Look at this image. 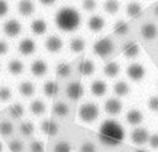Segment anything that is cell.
<instances>
[{
	"instance_id": "obj_12",
	"label": "cell",
	"mask_w": 158,
	"mask_h": 152,
	"mask_svg": "<svg viewBox=\"0 0 158 152\" xmlns=\"http://www.w3.org/2000/svg\"><path fill=\"white\" fill-rule=\"evenodd\" d=\"M47 70H48V65L42 59H37L31 64V72L35 77H42L47 73Z\"/></svg>"
},
{
	"instance_id": "obj_6",
	"label": "cell",
	"mask_w": 158,
	"mask_h": 152,
	"mask_svg": "<svg viewBox=\"0 0 158 152\" xmlns=\"http://www.w3.org/2000/svg\"><path fill=\"white\" fill-rule=\"evenodd\" d=\"M126 72H127L128 78L131 80H133V82H139L141 79H143V77L146 74L144 67L142 64H139V63H131L127 67Z\"/></svg>"
},
{
	"instance_id": "obj_13",
	"label": "cell",
	"mask_w": 158,
	"mask_h": 152,
	"mask_svg": "<svg viewBox=\"0 0 158 152\" xmlns=\"http://www.w3.org/2000/svg\"><path fill=\"white\" fill-rule=\"evenodd\" d=\"M17 10L22 16H31L35 12V4L32 0H20Z\"/></svg>"
},
{
	"instance_id": "obj_31",
	"label": "cell",
	"mask_w": 158,
	"mask_h": 152,
	"mask_svg": "<svg viewBox=\"0 0 158 152\" xmlns=\"http://www.w3.org/2000/svg\"><path fill=\"white\" fill-rule=\"evenodd\" d=\"M126 11H127V15H128L130 17L136 19V17H138V16L141 15L142 7H141V5H139L138 2H130V4L127 5Z\"/></svg>"
},
{
	"instance_id": "obj_24",
	"label": "cell",
	"mask_w": 158,
	"mask_h": 152,
	"mask_svg": "<svg viewBox=\"0 0 158 152\" xmlns=\"http://www.w3.org/2000/svg\"><path fill=\"white\" fill-rule=\"evenodd\" d=\"M7 69L11 74L14 75H19L23 72V63L19 59H11L9 62V65H7Z\"/></svg>"
},
{
	"instance_id": "obj_4",
	"label": "cell",
	"mask_w": 158,
	"mask_h": 152,
	"mask_svg": "<svg viewBox=\"0 0 158 152\" xmlns=\"http://www.w3.org/2000/svg\"><path fill=\"white\" fill-rule=\"evenodd\" d=\"M114 42L111 41V38L109 37H104V38H100L95 42L93 49H94V53L100 57V58H106L109 57L112 52H114Z\"/></svg>"
},
{
	"instance_id": "obj_44",
	"label": "cell",
	"mask_w": 158,
	"mask_h": 152,
	"mask_svg": "<svg viewBox=\"0 0 158 152\" xmlns=\"http://www.w3.org/2000/svg\"><path fill=\"white\" fill-rule=\"evenodd\" d=\"M80 152H95V146L90 142H85L80 147Z\"/></svg>"
},
{
	"instance_id": "obj_23",
	"label": "cell",
	"mask_w": 158,
	"mask_h": 152,
	"mask_svg": "<svg viewBox=\"0 0 158 152\" xmlns=\"http://www.w3.org/2000/svg\"><path fill=\"white\" fill-rule=\"evenodd\" d=\"M104 73L109 78H114L120 73V65L117 62H109L104 67Z\"/></svg>"
},
{
	"instance_id": "obj_11",
	"label": "cell",
	"mask_w": 158,
	"mask_h": 152,
	"mask_svg": "<svg viewBox=\"0 0 158 152\" xmlns=\"http://www.w3.org/2000/svg\"><path fill=\"white\" fill-rule=\"evenodd\" d=\"M36 51V43L32 38H23L19 43V52L23 56H30Z\"/></svg>"
},
{
	"instance_id": "obj_37",
	"label": "cell",
	"mask_w": 158,
	"mask_h": 152,
	"mask_svg": "<svg viewBox=\"0 0 158 152\" xmlns=\"http://www.w3.org/2000/svg\"><path fill=\"white\" fill-rule=\"evenodd\" d=\"M11 99V90L10 88L2 85L0 87V100L1 101H9Z\"/></svg>"
},
{
	"instance_id": "obj_17",
	"label": "cell",
	"mask_w": 158,
	"mask_h": 152,
	"mask_svg": "<svg viewBox=\"0 0 158 152\" xmlns=\"http://www.w3.org/2000/svg\"><path fill=\"white\" fill-rule=\"evenodd\" d=\"M122 52H123V54L127 57V58H135V57H137L138 56V53H139V47H138V44L136 43V42H127L123 47H122Z\"/></svg>"
},
{
	"instance_id": "obj_29",
	"label": "cell",
	"mask_w": 158,
	"mask_h": 152,
	"mask_svg": "<svg viewBox=\"0 0 158 152\" xmlns=\"http://www.w3.org/2000/svg\"><path fill=\"white\" fill-rule=\"evenodd\" d=\"M114 91H115V94H116L117 96H125V95L128 94L130 87H128V84H127L126 82L120 80V82L115 83V85H114Z\"/></svg>"
},
{
	"instance_id": "obj_5",
	"label": "cell",
	"mask_w": 158,
	"mask_h": 152,
	"mask_svg": "<svg viewBox=\"0 0 158 152\" xmlns=\"http://www.w3.org/2000/svg\"><path fill=\"white\" fill-rule=\"evenodd\" d=\"M67 96L68 99L73 100V101H78L81 99L83 94H84V88L81 85V83L79 80H75V82H72L68 87H67Z\"/></svg>"
},
{
	"instance_id": "obj_9",
	"label": "cell",
	"mask_w": 158,
	"mask_h": 152,
	"mask_svg": "<svg viewBox=\"0 0 158 152\" xmlns=\"http://www.w3.org/2000/svg\"><path fill=\"white\" fill-rule=\"evenodd\" d=\"M44 46H46V49L51 53H57L62 49L63 47V42L62 40L56 36V35H52V36H48L46 42H44Z\"/></svg>"
},
{
	"instance_id": "obj_3",
	"label": "cell",
	"mask_w": 158,
	"mask_h": 152,
	"mask_svg": "<svg viewBox=\"0 0 158 152\" xmlns=\"http://www.w3.org/2000/svg\"><path fill=\"white\" fill-rule=\"evenodd\" d=\"M78 116L83 122H93L99 116V109L93 103H84L79 108Z\"/></svg>"
},
{
	"instance_id": "obj_42",
	"label": "cell",
	"mask_w": 158,
	"mask_h": 152,
	"mask_svg": "<svg viewBox=\"0 0 158 152\" xmlns=\"http://www.w3.org/2000/svg\"><path fill=\"white\" fill-rule=\"evenodd\" d=\"M148 108L152 111H158V95L151 96L148 99Z\"/></svg>"
},
{
	"instance_id": "obj_7",
	"label": "cell",
	"mask_w": 158,
	"mask_h": 152,
	"mask_svg": "<svg viewBox=\"0 0 158 152\" xmlns=\"http://www.w3.org/2000/svg\"><path fill=\"white\" fill-rule=\"evenodd\" d=\"M2 30H4V33H5L7 37H16V36H19V35L21 33L22 27H21V23H20L17 20L11 19V20H7V21L4 23Z\"/></svg>"
},
{
	"instance_id": "obj_36",
	"label": "cell",
	"mask_w": 158,
	"mask_h": 152,
	"mask_svg": "<svg viewBox=\"0 0 158 152\" xmlns=\"http://www.w3.org/2000/svg\"><path fill=\"white\" fill-rule=\"evenodd\" d=\"M14 131V126L10 121H1L0 122V135L2 136H10Z\"/></svg>"
},
{
	"instance_id": "obj_22",
	"label": "cell",
	"mask_w": 158,
	"mask_h": 152,
	"mask_svg": "<svg viewBox=\"0 0 158 152\" xmlns=\"http://www.w3.org/2000/svg\"><path fill=\"white\" fill-rule=\"evenodd\" d=\"M58 90H59V87H58V84H57L56 82H53V80H48V82H46L44 85H43V93H44V95L48 96V98L56 96V95L58 94Z\"/></svg>"
},
{
	"instance_id": "obj_43",
	"label": "cell",
	"mask_w": 158,
	"mask_h": 152,
	"mask_svg": "<svg viewBox=\"0 0 158 152\" xmlns=\"http://www.w3.org/2000/svg\"><path fill=\"white\" fill-rule=\"evenodd\" d=\"M9 12V4L6 0H0V17L5 16Z\"/></svg>"
},
{
	"instance_id": "obj_50",
	"label": "cell",
	"mask_w": 158,
	"mask_h": 152,
	"mask_svg": "<svg viewBox=\"0 0 158 152\" xmlns=\"http://www.w3.org/2000/svg\"><path fill=\"white\" fill-rule=\"evenodd\" d=\"M2 151V145H1V142H0V152Z\"/></svg>"
},
{
	"instance_id": "obj_19",
	"label": "cell",
	"mask_w": 158,
	"mask_h": 152,
	"mask_svg": "<svg viewBox=\"0 0 158 152\" xmlns=\"http://www.w3.org/2000/svg\"><path fill=\"white\" fill-rule=\"evenodd\" d=\"M41 130L47 136H54L58 132V126L53 120H44L41 124Z\"/></svg>"
},
{
	"instance_id": "obj_40",
	"label": "cell",
	"mask_w": 158,
	"mask_h": 152,
	"mask_svg": "<svg viewBox=\"0 0 158 152\" xmlns=\"http://www.w3.org/2000/svg\"><path fill=\"white\" fill-rule=\"evenodd\" d=\"M81 5H83V9H84V10H86V11H93V10H95V7H96V1H95V0H83Z\"/></svg>"
},
{
	"instance_id": "obj_47",
	"label": "cell",
	"mask_w": 158,
	"mask_h": 152,
	"mask_svg": "<svg viewBox=\"0 0 158 152\" xmlns=\"http://www.w3.org/2000/svg\"><path fill=\"white\" fill-rule=\"evenodd\" d=\"M56 1H57V0H40V2H41L42 5H44V6H51V5H53Z\"/></svg>"
},
{
	"instance_id": "obj_39",
	"label": "cell",
	"mask_w": 158,
	"mask_h": 152,
	"mask_svg": "<svg viewBox=\"0 0 158 152\" xmlns=\"http://www.w3.org/2000/svg\"><path fill=\"white\" fill-rule=\"evenodd\" d=\"M9 148L11 152H22L23 150V145L21 141L19 140H12L10 143H9Z\"/></svg>"
},
{
	"instance_id": "obj_30",
	"label": "cell",
	"mask_w": 158,
	"mask_h": 152,
	"mask_svg": "<svg viewBox=\"0 0 158 152\" xmlns=\"http://www.w3.org/2000/svg\"><path fill=\"white\" fill-rule=\"evenodd\" d=\"M30 110H31V112L35 114V115H41V114H43V112L46 111V105H44V103H43L42 100L36 99V100H33V101L31 103Z\"/></svg>"
},
{
	"instance_id": "obj_8",
	"label": "cell",
	"mask_w": 158,
	"mask_h": 152,
	"mask_svg": "<svg viewBox=\"0 0 158 152\" xmlns=\"http://www.w3.org/2000/svg\"><path fill=\"white\" fill-rule=\"evenodd\" d=\"M149 138V135H148V131L143 127H137L132 132H131V141L135 143V145H143L148 141Z\"/></svg>"
},
{
	"instance_id": "obj_41",
	"label": "cell",
	"mask_w": 158,
	"mask_h": 152,
	"mask_svg": "<svg viewBox=\"0 0 158 152\" xmlns=\"http://www.w3.org/2000/svg\"><path fill=\"white\" fill-rule=\"evenodd\" d=\"M30 151L31 152H43L44 148H43V145L41 141H33L31 142L30 145Z\"/></svg>"
},
{
	"instance_id": "obj_14",
	"label": "cell",
	"mask_w": 158,
	"mask_h": 152,
	"mask_svg": "<svg viewBox=\"0 0 158 152\" xmlns=\"http://www.w3.org/2000/svg\"><path fill=\"white\" fill-rule=\"evenodd\" d=\"M104 26H105V21H104V19H102L101 16H99V15L91 16V17L89 19V21H88V27H89V30L93 31V32H99V31H101V30L104 28Z\"/></svg>"
},
{
	"instance_id": "obj_10",
	"label": "cell",
	"mask_w": 158,
	"mask_h": 152,
	"mask_svg": "<svg viewBox=\"0 0 158 152\" xmlns=\"http://www.w3.org/2000/svg\"><path fill=\"white\" fill-rule=\"evenodd\" d=\"M105 111L109 114V115H118L122 110V104L118 99H115V98H110L106 100L105 103Z\"/></svg>"
},
{
	"instance_id": "obj_34",
	"label": "cell",
	"mask_w": 158,
	"mask_h": 152,
	"mask_svg": "<svg viewBox=\"0 0 158 152\" xmlns=\"http://www.w3.org/2000/svg\"><path fill=\"white\" fill-rule=\"evenodd\" d=\"M104 9L107 14H116L120 9V4L117 0H106L104 2Z\"/></svg>"
},
{
	"instance_id": "obj_49",
	"label": "cell",
	"mask_w": 158,
	"mask_h": 152,
	"mask_svg": "<svg viewBox=\"0 0 158 152\" xmlns=\"http://www.w3.org/2000/svg\"><path fill=\"white\" fill-rule=\"evenodd\" d=\"M135 152H147V151H144V150H141V148H138V150H136Z\"/></svg>"
},
{
	"instance_id": "obj_16",
	"label": "cell",
	"mask_w": 158,
	"mask_h": 152,
	"mask_svg": "<svg viewBox=\"0 0 158 152\" xmlns=\"http://www.w3.org/2000/svg\"><path fill=\"white\" fill-rule=\"evenodd\" d=\"M157 33H158V30L153 23H146L141 28V35L144 40H153L157 37Z\"/></svg>"
},
{
	"instance_id": "obj_46",
	"label": "cell",
	"mask_w": 158,
	"mask_h": 152,
	"mask_svg": "<svg viewBox=\"0 0 158 152\" xmlns=\"http://www.w3.org/2000/svg\"><path fill=\"white\" fill-rule=\"evenodd\" d=\"M7 51H9V44H7V42L0 40V56L5 54Z\"/></svg>"
},
{
	"instance_id": "obj_35",
	"label": "cell",
	"mask_w": 158,
	"mask_h": 152,
	"mask_svg": "<svg viewBox=\"0 0 158 152\" xmlns=\"http://www.w3.org/2000/svg\"><path fill=\"white\" fill-rule=\"evenodd\" d=\"M33 130H35L33 124L30 122V121H25V122H22V124L20 125V132H21L22 136H25V137H30V136L33 133Z\"/></svg>"
},
{
	"instance_id": "obj_21",
	"label": "cell",
	"mask_w": 158,
	"mask_h": 152,
	"mask_svg": "<svg viewBox=\"0 0 158 152\" xmlns=\"http://www.w3.org/2000/svg\"><path fill=\"white\" fill-rule=\"evenodd\" d=\"M90 90H91L93 95H95V96H102L106 93V90H107V85L102 80H95V82L91 83Z\"/></svg>"
},
{
	"instance_id": "obj_15",
	"label": "cell",
	"mask_w": 158,
	"mask_h": 152,
	"mask_svg": "<svg viewBox=\"0 0 158 152\" xmlns=\"http://www.w3.org/2000/svg\"><path fill=\"white\" fill-rule=\"evenodd\" d=\"M78 70L81 75H91L95 72V65L90 59H83L78 64Z\"/></svg>"
},
{
	"instance_id": "obj_25",
	"label": "cell",
	"mask_w": 158,
	"mask_h": 152,
	"mask_svg": "<svg viewBox=\"0 0 158 152\" xmlns=\"http://www.w3.org/2000/svg\"><path fill=\"white\" fill-rule=\"evenodd\" d=\"M69 47H70V51L74 52V53H80L84 51L85 48V41L81 38V37H75L70 41L69 43Z\"/></svg>"
},
{
	"instance_id": "obj_18",
	"label": "cell",
	"mask_w": 158,
	"mask_h": 152,
	"mask_svg": "<svg viewBox=\"0 0 158 152\" xmlns=\"http://www.w3.org/2000/svg\"><path fill=\"white\" fill-rule=\"evenodd\" d=\"M126 120H127L128 124L137 126V125H139V124L143 121V115H142V112H141L139 110H137V109H131V110L127 112V115H126Z\"/></svg>"
},
{
	"instance_id": "obj_33",
	"label": "cell",
	"mask_w": 158,
	"mask_h": 152,
	"mask_svg": "<svg viewBox=\"0 0 158 152\" xmlns=\"http://www.w3.org/2000/svg\"><path fill=\"white\" fill-rule=\"evenodd\" d=\"M114 32H115V35H117V36H125V35L128 32V26H127V23H126L125 21H122V20H118V21L114 25Z\"/></svg>"
},
{
	"instance_id": "obj_27",
	"label": "cell",
	"mask_w": 158,
	"mask_h": 152,
	"mask_svg": "<svg viewBox=\"0 0 158 152\" xmlns=\"http://www.w3.org/2000/svg\"><path fill=\"white\" fill-rule=\"evenodd\" d=\"M53 112L58 117H64V116H67L69 114V108H68L67 104H64L62 101H58L53 106Z\"/></svg>"
},
{
	"instance_id": "obj_48",
	"label": "cell",
	"mask_w": 158,
	"mask_h": 152,
	"mask_svg": "<svg viewBox=\"0 0 158 152\" xmlns=\"http://www.w3.org/2000/svg\"><path fill=\"white\" fill-rule=\"evenodd\" d=\"M154 14L158 16V5H157V6H156V9H154Z\"/></svg>"
},
{
	"instance_id": "obj_26",
	"label": "cell",
	"mask_w": 158,
	"mask_h": 152,
	"mask_svg": "<svg viewBox=\"0 0 158 152\" xmlns=\"http://www.w3.org/2000/svg\"><path fill=\"white\" fill-rule=\"evenodd\" d=\"M19 91H20V94L23 95V96H31V95H33V93H35V85H33L31 82H28V80L22 82V83L19 85Z\"/></svg>"
},
{
	"instance_id": "obj_20",
	"label": "cell",
	"mask_w": 158,
	"mask_h": 152,
	"mask_svg": "<svg viewBox=\"0 0 158 152\" xmlns=\"http://www.w3.org/2000/svg\"><path fill=\"white\" fill-rule=\"evenodd\" d=\"M31 31L35 33V35H43L46 31H47V22L42 19H36L31 22Z\"/></svg>"
},
{
	"instance_id": "obj_28",
	"label": "cell",
	"mask_w": 158,
	"mask_h": 152,
	"mask_svg": "<svg viewBox=\"0 0 158 152\" xmlns=\"http://www.w3.org/2000/svg\"><path fill=\"white\" fill-rule=\"evenodd\" d=\"M23 112H25V109H23V106L21 105V104H19V103H15V104H12L10 108H9V114H10V116L12 117V119H21L22 116H23Z\"/></svg>"
},
{
	"instance_id": "obj_38",
	"label": "cell",
	"mask_w": 158,
	"mask_h": 152,
	"mask_svg": "<svg viewBox=\"0 0 158 152\" xmlns=\"http://www.w3.org/2000/svg\"><path fill=\"white\" fill-rule=\"evenodd\" d=\"M53 152H70V146L68 142L60 141L53 147Z\"/></svg>"
},
{
	"instance_id": "obj_45",
	"label": "cell",
	"mask_w": 158,
	"mask_h": 152,
	"mask_svg": "<svg viewBox=\"0 0 158 152\" xmlns=\"http://www.w3.org/2000/svg\"><path fill=\"white\" fill-rule=\"evenodd\" d=\"M148 142L152 148H158V133H153L152 136H149Z\"/></svg>"
},
{
	"instance_id": "obj_2",
	"label": "cell",
	"mask_w": 158,
	"mask_h": 152,
	"mask_svg": "<svg viewBox=\"0 0 158 152\" xmlns=\"http://www.w3.org/2000/svg\"><path fill=\"white\" fill-rule=\"evenodd\" d=\"M56 25L59 30L65 32L75 31L80 25V14L69 6L62 7L56 14Z\"/></svg>"
},
{
	"instance_id": "obj_1",
	"label": "cell",
	"mask_w": 158,
	"mask_h": 152,
	"mask_svg": "<svg viewBox=\"0 0 158 152\" xmlns=\"http://www.w3.org/2000/svg\"><path fill=\"white\" fill-rule=\"evenodd\" d=\"M100 141L107 146H117L125 138L123 127L116 120H106L102 122L99 131Z\"/></svg>"
},
{
	"instance_id": "obj_32",
	"label": "cell",
	"mask_w": 158,
	"mask_h": 152,
	"mask_svg": "<svg viewBox=\"0 0 158 152\" xmlns=\"http://www.w3.org/2000/svg\"><path fill=\"white\" fill-rule=\"evenodd\" d=\"M70 72H72L70 65L68 63H64V62L63 63H59L57 65V68H56V73H57V75L59 78H67V77H69L70 75Z\"/></svg>"
}]
</instances>
